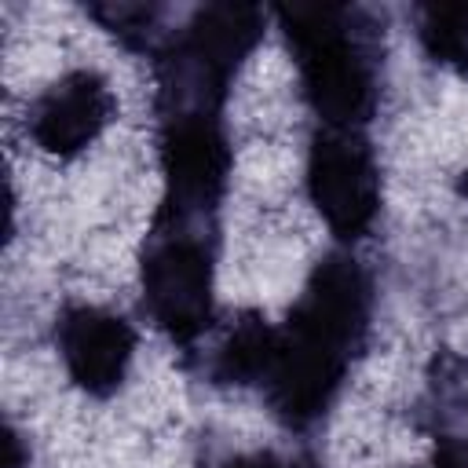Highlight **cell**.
<instances>
[{"instance_id": "obj_1", "label": "cell", "mask_w": 468, "mask_h": 468, "mask_svg": "<svg viewBox=\"0 0 468 468\" xmlns=\"http://www.w3.org/2000/svg\"><path fill=\"white\" fill-rule=\"evenodd\" d=\"M369 318L373 282L366 267L344 249L325 252L289 307L274 340L271 369L260 384L267 406L285 428L300 431L325 417L351 362L366 347Z\"/></svg>"}, {"instance_id": "obj_2", "label": "cell", "mask_w": 468, "mask_h": 468, "mask_svg": "<svg viewBox=\"0 0 468 468\" xmlns=\"http://www.w3.org/2000/svg\"><path fill=\"white\" fill-rule=\"evenodd\" d=\"M278 22L307 106L325 128H362L380 102L384 33L355 4H285Z\"/></svg>"}, {"instance_id": "obj_3", "label": "cell", "mask_w": 468, "mask_h": 468, "mask_svg": "<svg viewBox=\"0 0 468 468\" xmlns=\"http://www.w3.org/2000/svg\"><path fill=\"white\" fill-rule=\"evenodd\" d=\"M267 15L252 4H205L157 48V117L223 113L245 55L260 44Z\"/></svg>"}, {"instance_id": "obj_4", "label": "cell", "mask_w": 468, "mask_h": 468, "mask_svg": "<svg viewBox=\"0 0 468 468\" xmlns=\"http://www.w3.org/2000/svg\"><path fill=\"white\" fill-rule=\"evenodd\" d=\"M216 219L157 212L139 260L143 303L157 329L176 344H194L212 325L216 278Z\"/></svg>"}, {"instance_id": "obj_5", "label": "cell", "mask_w": 468, "mask_h": 468, "mask_svg": "<svg viewBox=\"0 0 468 468\" xmlns=\"http://www.w3.org/2000/svg\"><path fill=\"white\" fill-rule=\"evenodd\" d=\"M307 197L340 241H358L380 216V165L362 128H318L307 150Z\"/></svg>"}, {"instance_id": "obj_6", "label": "cell", "mask_w": 468, "mask_h": 468, "mask_svg": "<svg viewBox=\"0 0 468 468\" xmlns=\"http://www.w3.org/2000/svg\"><path fill=\"white\" fill-rule=\"evenodd\" d=\"M157 124H161L157 157L165 176V197L157 212L216 219L234 165L223 117L216 113L157 117Z\"/></svg>"}, {"instance_id": "obj_7", "label": "cell", "mask_w": 468, "mask_h": 468, "mask_svg": "<svg viewBox=\"0 0 468 468\" xmlns=\"http://www.w3.org/2000/svg\"><path fill=\"white\" fill-rule=\"evenodd\" d=\"M55 347L80 391H88L91 399H110L128 377L135 329L128 318L106 307L69 303L55 322Z\"/></svg>"}, {"instance_id": "obj_8", "label": "cell", "mask_w": 468, "mask_h": 468, "mask_svg": "<svg viewBox=\"0 0 468 468\" xmlns=\"http://www.w3.org/2000/svg\"><path fill=\"white\" fill-rule=\"evenodd\" d=\"M113 113H117V99L106 77L95 69H69L29 102L26 128L44 154L73 157L102 135Z\"/></svg>"}, {"instance_id": "obj_9", "label": "cell", "mask_w": 468, "mask_h": 468, "mask_svg": "<svg viewBox=\"0 0 468 468\" xmlns=\"http://www.w3.org/2000/svg\"><path fill=\"white\" fill-rule=\"evenodd\" d=\"M274 340H278V329L263 314L245 311L230 318V325L208 351L205 377L216 384H263L274 358Z\"/></svg>"}, {"instance_id": "obj_10", "label": "cell", "mask_w": 468, "mask_h": 468, "mask_svg": "<svg viewBox=\"0 0 468 468\" xmlns=\"http://www.w3.org/2000/svg\"><path fill=\"white\" fill-rule=\"evenodd\" d=\"M417 37L439 66L468 77V4H420Z\"/></svg>"}, {"instance_id": "obj_11", "label": "cell", "mask_w": 468, "mask_h": 468, "mask_svg": "<svg viewBox=\"0 0 468 468\" xmlns=\"http://www.w3.org/2000/svg\"><path fill=\"white\" fill-rule=\"evenodd\" d=\"M88 11H91V18H99L121 44H128V48H135V51L157 55V48L172 37V29L161 26L172 11H168V7H157V4H91Z\"/></svg>"}, {"instance_id": "obj_12", "label": "cell", "mask_w": 468, "mask_h": 468, "mask_svg": "<svg viewBox=\"0 0 468 468\" xmlns=\"http://www.w3.org/2000/svg\"><path fill=\"white\" fill-rule=\"evenodd\" d=\"M431 468H468V439H439Z\"/></svg>"}, {"instance_id": "obj_13", "label": "cell", "mask_w": 468, "mask_h": 468, "mask_svg": "<svg viewBox=\"0 0 468 468\" xmlns=\"http://www.w3.org/2000/svg\"><path fill=\"white\" fill-rule=\"evenodd\" d=\"M227 468H303V464H296V461H289V457H282V453L263 450V453H245V457H234Z\"/></svg>"}]
</instances>
